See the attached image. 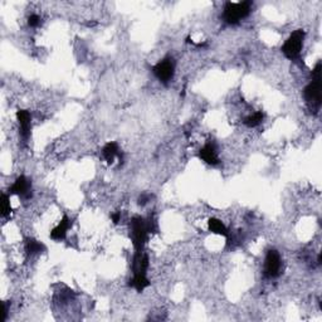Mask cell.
<instances>
[{"mask_svg":"<svg viewBox=\"0 0 322 322\" xmlns=\"http://www.w3.org/2000/svg\"><path fill=\"white\" fill-rule=\"evenodd\" d=\"M305 30L303 29H297L290 35V37L286 39L283 43L281 51L285 54L286 58L291 59V61H295L298 57L301 56V52L303 48V41H305Z\"/></svg>","mask_w":322,"mask_h":322,"instance_id":"cell-3","label":"cell"},{"mask_svg":"<svg viewBox=\"0 0 322 322\" xmlns=\"http://www.w3.org/2000/svg\"><path fill=\"white\" fill-rule=\"evenodd\" d=\"M263 118H264L263 112H262V111H257V112H254L253 115L247 116V117L244 118L243 124L246 125L247 127H249V129H252V127L259 126V125L262 124V121H263Z\"/></svg>","mask_w":322,"mask_h":322,"instance_id":"cell-16","label":"cell"},{"mask_svg":"<svg viewBox=\"0 0 322 322\" xmlns=\"http://www.w3.org/2000/svg\"><path fill=\"white\" fill-rule=\"evenodd\" d=\"M149 230L146 227V219L141 217H134L130 223V237L136 252H141L147 240Z\"/></svg>","mask_w":322,"mask_h":322,"instance_id":"cell-4","label":"cell"},{"mask_svg":"<svg viewBox=\"0 0 322 322\" xmlns=\"http://www.w3.org/2000/svg\"><path fill=\"white\" fill-rule=\"evenodd\" d=\"M252 2H240V3H227L223 10V20L227 24L235 25L242 19L248 17L252 12Z\"/></svg>","mask_w":322,"mask_h":322,"instance_id":"cell-2","label":"cell"},{"mask_svg":"<svg viewBox=\"0 0 322 322\" xmlns=\"http://www.w3.org/2000/svg\"><path fill=\"white\" fill-rule=\"evenodd\" d=\"M102 155L108 164H112L116 157L120 160V165L122 164V161H124V155H122L120 149H118V145L116 142H108V144H106L102 150Z\"/></svg>","mask_w":322,"mask_h":322,"instance_id":"cell-12","label":"cell"},{"mask_svg":"<svg viewBox=\"0 0 322 322\" xmlns=\"http://www.w3.org/2000/svg\"><path fill=\"white\" fill-rule=\"evenodd\" d=\"M303 96L308 105L318 110L321 106V61L317 62L312 71V80L303 90Z\"/></svg>","mask_w":322,"mask_h":322,"instance_id":"cell-1","label":"cell"},{"mask_svg":"<svg viewBox=\"0 0 322 322\" xmlns=\"http://www.w3.org/2000/svg\"><path fill=\"white\" fill-rule=\"evenodd\" d=\"M199 157L207 163L208 165L212 166H217L219 165L220 160L218 157V152H217V147L213 142H208V144L204 145V147L199 151Z\"/></svg>","mask_w":322,"mask_h":322,"instance_id":"cell-9","label":"cell"},{"mask_svg":"<svg viewBox=\"0 0 322 322\" xmlns=\"http://www.w3.org/2000/svg\"><path fill=\"white\" fill-rule=\"evenodd\" d=\"M208 228H209L210 232H213L214 234L223 235V237H229V232H228L224 223H223L222 220L217 219V218H210V219L208 220Z\"/></svg>","mask_w":322,"mask_h":322,"instance_id":"cell-13","label":"cell"},{"mask_svg":"<svg viewBox=\"0 0 322 322\" xmlns=\"http://www.w3.org/2000/svg\"><path fill=\"white\" fill-rule=\"evenodd\" d=\"M152 72L161 83L168 85L174 78V73H175V64L173 58H164L152 67Z\"/></svg>","mask_w":322,"mask_h":322,"instance_id":"cell-6","label":"cell"},{"mask_svg":"<svg viewBox=\"0 0 322 322\" xmlns=\"http://www.w3.org/2000/svg\"><path fill=\"white\" fill-rule=\"evenodd\" d=\"M111 218H112V222L115 223V224H118L121 220V213L117 212V213H113L112 215H111Z\"/></svg>","mask_w":322,"mask_h":322,"instance_id":"cell-19","label":"cell"},{"mask_svg":"<svg viewBox=\"0 0 322 322\" xmlns=\"http://www.w3.org/2000/svg\"><path fill=\"white\" fill-rule=\"evenodd\" d=\"M130 282H131L130 286H132L137 292H142L145 288L150 286V281L147 279L146 274H134V278Z\"/></svg>","mask_w":322,"mask_h":322,"instance_id":"cell-15","label":"cell"},{"mask_svg":"<svg viewBox=\"0 0 322 322\" xmlns=\"http://www.w3.org/2000/svg\"><path fill=\"white\" fill-rule=\"evenodd\" d=\"M9 193L23 199H29L32 196V184L24 175H20L9 188Z\"/></svg>","mask_w":322,"mask_h":322,"instance_id":"cell-7","label":"cell"},{"mask_svg":"<svg viewBox=\"0 0 322 322\" xmlns=\"http://www.w3.org/2000/svg\"><path fill=\"white\" fill-rule=\"evenodd\" d=\"M17 120L19 124V134L24 141H27L30 136V130H32V115L27 110L17 111Z\"/></svg>","mask_w":322,"mask_h":322,"instance_id":"cell-8","label":"cell"},{"mask_svg":"<svg viewBox=\"0 0 322 322\" xmlns=\"http://www.w3.org/2000/svg\"><path fill=\"white\" fill-rule=\"evenodd\" d=\"M41 24V17L37 14H32L28 18V25L32 28H37Z\"/></svg>","mask_w":322,"mask_h":322,"instance_id":"cell-18","label":"cell"},{"mask_svg":"<svg viewBox=\"0 0 322 322\" xmlns=\"http://www.w3.org/2000/svg\"><path fill=\"white\" fill-rule=\"evenodd\" d=\"M282 259L276 249H269L264 258L263 273L267 278H276L281 274Z\"/></svg>","mask_w":322,"mask_h":322,"instance_id":"cell-5","label":"cell"},{"mask_svg":"<svg viewBox=\"0 0 322 322\" xmlns=\"http://www.w3.org/2000/svg\"><path fill=\"white\" fill-rule=\"evenodd\" d=\"M71 225H72L71 219H69L67 215H63V218H62V220L59 222V224L52 229V232H51L52 239L53 240L66 239L67 232H68V229L71 228Z\"/></svg>","mask_w":322,"mask_h":322,"instance_id":"cell-10","label":"cell"},{"mask_svg":"<svg viewBox=\"0 0 322 322\" xmlns=\"http://www.w3.org/2000/svg\"><path fill=\"white\" fill-rule=\"evenodd\" d=\"M149 200H150V196L146 195V194H142V195L139 198V204L140 205H145Z\"/></svg>","mask_w":322,"mask_h":322,"instance_id":"cell-20","label":"cell"},{"mask_svg":"<svg viewBox=\"0 0 322 322\" xmlns=\"http://www.w3.org/2000/svg\"><path fill=\"white\" fill-rule=\"evenodd\" d=\"M147 268H149V257L147 254L141 252H136L132 261V271L134 274H146Z\"/></svg>","mask_w":322,"mask_h":322,"instance_id":"cell-11","label":"cell"},{"mask_svg":"<svg viewBox=\"0 0 322 322\" xmlns=\"http://www.w3.org/2000/svg\"><path fill=\"white\" fill-rule=\"evenodd\" d=\"M12 213V207H10V199L8 194H3L2 195V215L3 217H8Z\"/></svg>","mask_w":322,"mask_h":322,"instance_id":"cell-17","label":"cell"},{"mask_svg":"<svg viewBox=\"0 0 322 322\" xmlns=\"http://www.w3.org/2000/svg\"><path fill=\"white\" fill-rule=\"evenodd\" d=\"M46 251V247L41 243V242L33 239V238H28L25 240V252L30 256H34V254L42 253V252Z\"/></svg>","mask_w":322,"mask_h":322,"instance_id":"cell-14","label":"cell"}]
</instances>
